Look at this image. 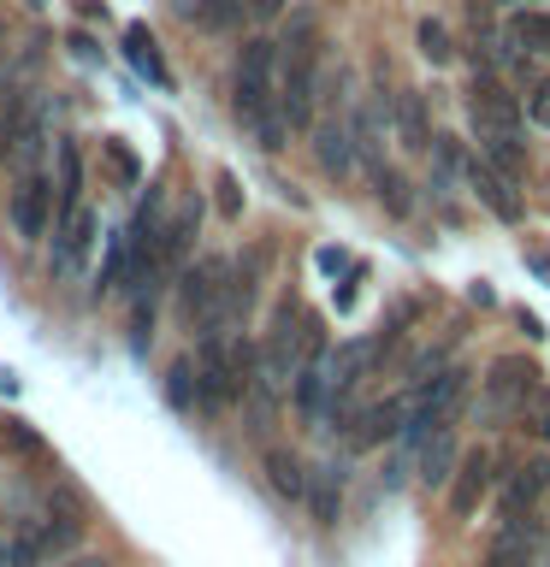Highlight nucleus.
<instances>
[{"label":"nucleus","instance_id":"c85d7f7f","mask_svg":"<svg viewBox=\"0 0 550 567\" xmlns=\"http://www.w3.org/2000/svg\"><path fill=\"white\" fill-rule=\"evenodd\" d=\"M319 266H326V272H344V266H349V260H344V255H337V248H319Z\"/></svg>","mask_w":550,"mask_h":567},{"label":"nucleus","instance_id":"aec40b11","mask_svg":"<svg viewBox=\"0 0 550 567\" xmlns=\"http://www.w3.org/2000/svg\"><path fill=\"white\" fill-rule=\"evenodd\" d=\"M0 450H12V455H24V461H42V455H48V443L35 437V425H30V420L7 414V420H0Z\"/></svg>","mask_w":550,"mask_h":567},{"label":"nucleus","instance_id":"72a5a7b5","mask_svg":"<svg viewBox=\"0 0 550 567\" xmlns=\"http://www.w3.org/2000/svg\"><path fill=\"white\" fill-rule=\"evenodd\" d=\"M539 567H544V561H539Z\"/></svg>","mask_w":550,"mask_h":567},{"label":"nucleus","instance_id":"0eeeda50","mask_svg":"<svg viewBox=\"0 0 550 567\" xmlns=\"http://www.w3.org/2000/svg\"><path fill=\"white\" fill-rule=\"evenodd\" d=\"M195 230H202V202L190 195V202H177V213L160 225V278L184 266V255L195 248Z\"/></svg>","mask_w":550,"mask_h":567},{"label":"nucleus","instance_id":"bb28decb","mask_svg":"<svg viewBox=\"0 0 550 567\" xmlns=\"http://www.w3.org/2000/svg\"><path fill=\"white\" fill-rule=\"evenodd\" d=\"M172 18H184V24H202V12L213 7V0H166Z\"/></svg>","mask_w":550,"mask_h":567},{"label":"nucleus","instance_id":"dca6fc26","mask_svg":"<svg viewBox=\"0 0 550 567\" xmlns=\"http://www.w3.org/2000/svg\"><path fill=\"white\" fill-rule=\"evenodd\" d=\"M124 60H131L142 78H149L154 89H172V71H166V60H160V48H154V35L142 30V24H131L124 30Z\"/></svg>","mask_w":550,"mask_h":567},{"label":"nucleus","instance_id":"f3484780","mask_svg":"<svg viewBox=\"0 0 550 567\" xmlns=\"http://www.w3.org/2000/svg\"><path fill=\"white\" fill-rule=\"evenodd\" d=\"M420 485L426 491H438V485H450V473H456V432H438L432 443H420Z\"/></svg>","mask_w":550,"mask_h":567},{"label":"nucleus","instance_id":"b1692460","mask_svg":"<svg viewBox=\"0 0 550 567\" xmlns=\"http://www.w3.org/2000/svg\"><path fill=\"white\" fill-rule=\"evenodd\" d=\"M420 53H426L432 65H444V60H450V30H444L438 18H426V24H420Z\"/></svg>","mask_w":550,"mask_h":567},{"label":"nucleus","instance_id":"9b49d317","mask_svg":"<svg viewBox=\"0 0 550 567\" xmlns=\"http://www.w3.org/2000/svg\"><path fill=\"white\" fill-rule=\"evenodd\" d=\"M319 361H326V354H319ZM319 361H308L291 379V402H296V414L308 420V425L326 420V408H332V384H326V367H319Z\"/></svg>","mask_w":550,"mask_h":567},{"label":"nucleus","instance_id":"39448f33","mask_svg":"<svg viewBox=\"0 0 550 567\" xmlns=\"http://www.w3.org/2000/svg\"><path fill=\"white\" fill-rule=\"evenodd\" d=\"M527 396H532V361H521V354H497L491 372H486V420L521 414Z\"/></svg>","mask_w":550,"mask_h":567},{"label":"nucleus","instance_id":"c756f323","mask_svg":"<svg viewBox=\"0 0 550 567\" xmlns=\"http://www.w3.org/2000/svg\"><path fill=\"white\" fill-rule=\"evenodd\" d=\"M532 432H539V437H544V443H550V396H544V402H539V425H532Z\"/></svg>","mask_w":550,"mask_h":567},{"label":"nucleus","instance_id":"cd10ccee","mask_svg":"<svg viewBox=\"0 0 550 567\" xmlns=\"http://www.w3.org/2000/svg\"><path fill=\"white\" fill-rule=\"evenodd\" d=\"M284 7H291V0H248V18H261V24H273V18H284Z\"/></svg>","mask_w":550,"mask_h":567},{"label":"nucleus","instance_id":"a211bd4d","mask_svg":"<svg viewBox=\"0 0 550 567\" xmlns=\"http://www.w3.org/2000/svg\"><path fill=\"white\" fill-rule=\"evenodd\" d=\"M53 202H60V213L83 207V154H78V142H60V184H53Z\"/></svg>","mask_w":550,"mask_h":567},{"label":"nucleus","instance_id":"4468645a","mask_svg":"<svg viewBox=\"0 0 550 567\" xmlns=\"http://www.w3.org/2000/svg\"><path fill=\"white\" fill-rule=\"evenodd\" d=\"M261 467H266V485H273L284 503H302V496H308V467H302L291 450H266Z\"/></svg>","mask_w":550,"mask_h":567},{"label":"nucleus","instance_id":"a878e982","mask_svg":"<svg viewBox=\"0 0 550 567\" xmlns=\"http://www.w3.org/2000/svg\"><path fill=\"white\" fill-rule=\"evenodd\" d=\"M220 207H225V219H237L243 213V189H237V177L220 172Z\"/></svg>","mask_w":550,"mask_h":567},{"label":"nucleus","instance_id":"423d86ee","mask_svg":"<svg viewBox=\"0 0 550 567\" xmlns=\"http://www.w3.org/2000/svg\"><path fill=\"white\" fill-rule=\"evenodd\" d=\"M95 230H101V219L89 207L60 213V219H53V272H78L89 243H95Z\"/></svg>","mask_w":550,"mask_h":567},{"label":"nucleus","instance_id":"6e6552de","mask_svg":"<svg viewBox=\"0 0 550 567\" xmlns=\"http://www.w3.org/2000/svg\"><path fill=\"white\" fill-rule=\"evenodd\" d=\"M314 159L326 177H349L355 172V136H349V118H319L314 124Z\"/></svg>","mask_w":550,"mask_h":567},{"label":"nucleus","instance_id":"7c9ffc66","mask_svg":"<svg viewBox=\"0 0 550 567\" xmlns=\"http://www.w3.org/2000/svg\"><path fill=\"white\" fill-rule=\"evenodd\" d=\"M65 567H113V561H106V556H71Z\"/></svg>","mask_w":550,"mask_h":567},{"label":"nucleus","instance_id":"7ed1b4c3","mask_svg":"<svg viewBox=\"0 0 550 567\" xmlns=\"http://www.w3.org/2000/svg\"><path fill=\"white\" fill-rule=\"evenodd\" d=\"M231 272H237V266H231L225 255H202L195 266L177 272V313H184V326H195V331L207 326L213 308H220L225 290H231Z\"/></svg>","mask_w":550,"mask_h":567},{"label":"nucleus","instance_id":"6ab92c4d","mask_svg":"<svg viewBox=\"0 0 550 567\" xmlns=\"http://www.w3.org/2000/svg\"><path fill=\"white\" fill-rule=\"evenodd\" d=\"M302 503L314 508V520H319V526H332V520H337V503H344V478H337V473H314V478H308V496H302Z\"/></svg>","mask_w":550,"mask_h":567},{"label":"nucleus","instance_id":"4be33fe9","mask_svg":"<svg viewBox=\"0 0 550 567\" xmlns=\"http://www.w3.org/2000/svg\"><path fill=\"white\" fill-rule=\"evenodd\" d=\"M101 154H106V172H113V177H119L124 189H136V184H142V159L131 154V142L106 136V142H101Z\"/></svg>","mask_w":550,"mask_h":567},{"label":"nucleus","instance_id":"412c9836","mask_svg":"<svg viewBox=\"0 0 550 567\" xmlns=\"http://www.w3.org/2000/svg\"><path fill=\"white\" fill-rule=\"evenodd\" d=\"M397 131H403L408 148H432V131H426V101L415 95V89L397 101Z\"/></svg>","mask_w":550,"mask_h":567},{"label":"nucleus","instance_id":"2eb2a0df","mask_svg":"<svg viewBox=\"0 0 550 567\" xmlns=\"http://www.w3.org/2000/svg\"><path fill=\"white\" fill-rule=\"evenodd\" d=\"M544 485H550V461H527V467L503 485V520H515V514H532V496H539Z\"/></svg>","mask_w":550,"mask_h":567},{"label":"nucleus","instance_id":"20e7f679","mask_svg":"<svg viewBox=\"0 0 550 567\" xmlns=\"http://www.w3.org/2000/svg\"><path fill=\"white\" fill-rule=\"evenodd\" d=\"M53 219H60V202H53V177L48 172H24L18 189L7 195V225L18 243H42Z\"/></svg>","mask_w":550,"mask_h":567},{"label":"nucleus","instance_id":"f257e3e1","mask_svg":"<svg viewBox=\"0 0 550 567\" xmlns=\"http://www.w3.org/2000/svg\"><path fill=\"white\" fill-rule=\"evenodd\" d=\"M231 118L255 136V148L278 154L291 131L278 118V42L273 35H248L231 65Z\"/></svg>","mask_w":550,"mask_h":567},{"label":"nucleus","instance_id":"f8f14e48","mask_svg":"<svg viewBox=\"0 0 550 567\" xmlns=\"http://www.w3.org/2000/svg\"><path fill=\"white\" fill-rule=\"evenodd\" d=\"M503 30H509L515 48L550 53V7H509V12H503Z\"/></svg>","mask_w":550,"mask_h":567},{"label":"nucleus","instance_id":"9d476101","mask_svg":"<svg viewBox=\"0 0 550 567\" xmlns=\"http://www.w3.org/2000/svg\"><path fill=\"white\" fill-rule=\"evenodd\" d=\"M486 485H491V450H468V455H461L456 485H450V514H456V520H468V514L479 508Z\"/></svg>","mask_w":550,"mask_h":567},{"label":"nucleus","instance_id":"473e14b6","mask_svg":"<svg viewBox=\"0 0 550 567\" xmlns=\"http://www.w3.org/2000/svg\"><path fill=\"white\" fill-rule=\"evenodd\" d=\"M30 7H48V0H30Z\"/></svg>","mask_w":550,"mask_h":567},{"label":"nucleus","instance_id":"393cba45","mask_svg":"<svg viewBox=\"0 0 550 567\" xmlns=\"http://www.w3.org/2000/svg\"><path fill=\"white\" fill-rule=\"evenodd\" d=\"M527 118L539 124V131H550V83H539V89L527 95Z\"/></svg>","mask_w":550,"mask_h":567},{"label":"nucleus","instance_id":"2f4dec72","mask_svg":"<svg viewBox=\"0 0 550 567\" xmlns=\"http://www.w3.org/2000/svg\"><path fill=\"white\" fill-rule=\"evenodd\" d=\"M0 567H12V549L7 544H0Z\"/></svg>","mask_w":550,"mask_h":567},{"label":"nucleus","instance_id":"5701e85b","mask_svg":"<svg viewBox=\"0 0 550 567\" xmlns=\"http://www.w3.org/2000/svg\"><path fill=\"white\" fill-rule=\"evenodd\" d=\"M166 402L184 408V414H190V408H202V390H195V367H190V361H177V367L166 372Z\"/></svg>","mask_w":550,"mask_h":567},{"label":"nucleus","instance_id":"f03ea898","mask_svg":"<svg viewBox=\"0 0 550 567\" xmlns=\"http://www.w3.org/2000/svg\"><path fill=\"white\" fill-rule=\"evenodd\" d=\"M319 95V18L302 7L278 35V118L284 131H308Z\"/></svg>","mask_w":550,"mask_h":567},{"label":"nucleus","instance_id":"ddd939ff","mask_svg":"<svg viewBox=\"0 0 550 567\" xmlns=\"http://www.w3.org/2000/svg\"><path fill=\"white\" fill-rule=\"evenodd\" d=\"M468 177H473V189H479V202H486L497 219H521V195H515L503 177H497L486 159H468Z\"/></svg>","mask_w":550,"mask_h":567},{"label":"nucleus","instance_id":"1a4fd4ad","mask_svg":"<svg viewBox=\"0 0 550 567\" xmlns=\"http://www.w3.org/2000/svg\"><path fill=\"white\" fill-rule=\"evenodd\" d=\"M403 420H408V396H385V402H373L367 414L355 420L349 443L355 450H373V443H385V437H403Z\"/></svg>","mask_w":550,"mask_h":567}]
</instances>
